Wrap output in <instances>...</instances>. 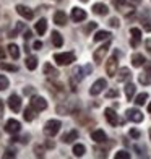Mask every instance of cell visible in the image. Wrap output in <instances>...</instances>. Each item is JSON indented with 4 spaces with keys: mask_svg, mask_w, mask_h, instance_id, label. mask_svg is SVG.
Here are the masks:
<instances>
[{
    "mask_svg": "<svg viewBox=\"0 0 151 159\" xmlns=\"http://www.w3.org/2000/svg\"><path fill=\"white\" fill-rule=\"evenodd\" d=\"M96 28H98V23H94V21H91V23L85 28V33H91L93 30H96Z\"/></svg>",
    "mask_w": 151,
    "mask_h": 159,
    "instance_id": "39",
    "label": "cell"
},
{
    "mask_svg": "<svg viewBox=\"0 0 151 159\" xmlns=\"http://www.w3.org/2000/svg\"><path fill=\"white\" fill-rule=\"evenodd\" d=\"M31 36H33V34H31V31H30V30H25V33H23L25 42H28V41H30V39H31Z\"/></svg>",
    "mask_w": 151,
    "mask_h": 159,
    "instance_id": "45",
    "label": "cell"
},
{
    "mask_svg": "<svg viewBox=\"0 0 151 159\" xmlns=\"http://www.w3.org/2000/svg\"><path fill=\"white\" fill-rule=\"evenodd\" d=\"M81 2H88V0H81Z\"/></svg>",
    "mask_w": 151,
    "mask_h": 159,
    "instance_id": "55",
    "label": "cell"
},
{
    "mask_svg": "<svg viewBox=\"0 0 151 159\" xmlns=\"http://www.w3.org/2000/svg\"><path fill=\"white\" fill-rule=\"evenodd\" d=\"M135 91H136V86H135L133 83H127V84H125V96H127L128 101H132Z\"/></svg>",
    "mask_w": 151,
    "mask_h": 159,
    "instance_id": "25",
    "label": "cell"
},
{
    "mask_svg": "<svg viewBox=\"0 0 151 159\" xmlns=\"http://www.w3.org/2000/svg\"><path fill=\"white\" fill-rule=\"evenodd\" d=\"M130 78H132V71H130V68L124 67V68H120V70L117 71V81H119V83L128 81Z\"/></svg>",
    "mask_w": 151,
    "mask_h": 159,
    "instance_id": "16",
    "label": "cell"
},
{
    "mask_svg": "<svg viewBox=\"0 0 151 159\" xmlns=\"http://www.w3.org/2000/svg\"><path fill=\"white\" fill-rule=\"evenodd\" d=\"M109 25H111L112 28H119V26H120V21H119L117 18H111V20H109Z\"/></svg>",
    "mask_w": 151,
    "mask_h": 159,
    "instance_id": "42",
    "label": "cell"
},
{
    "mask_svg": "<svg viewBox=\"0 0 151 159\" xmlns=\"http://www.w3.org/2000/svg\"><path fill=\"white\" fill-rule=\"evenodd\" d=\"M0 70H7V71H18L16 65H11V63H0Z\"/></svg>",
    "mask_w": 151,
    "mask_h": 159,
    "instance_id": "34",
    "label": "cell"
},
{
    "mask_svg": "<svg viewBox=\"0 0 151 159\" xmlns=\"http://www.w3.org/2000/svg\"><path fill=\"white\" fill-rule=\"evenodd\" d=\"M141 25H143V30L151 33V20L149 18H141Z\"/></svg>",
    "mask_w": 151,
    "mask_h": 159,
    "instance_id": "35",
    "label": "cell"
},
{
    "mask_svg": "<svg viewBox=\"0 0 151 159\" xmlns=\"http://www.w3.org/2000/svg\"><path fill=\"white\" fill-rule=\"evenodd\" d=\"M8 54L16 60L18 57H20V47H18L16 44H8Z\"/></svg>",
    "mask_w": 151,
    "mask_h": 159,
    "instance_id": "31",
    "label": "cell"
},
{
    "mask_svg": "<svg viewBox=\"0 0 151 159\" xmlns=\"http://www.w3.org/2000/svg\"><path fill=\"white\" fill-rule=\"evenodd\" d=\"M3 57H5V50H3L2 47H0V60H2V59H3Z\"/></svg>",
    "mask_w": 151,
    "mask_h": 159,
    "instance_id": "51",
    "label": "cell"
},
{
    "mask_svg": "<svg viewBox=\"0 0 151 159\" xmlns=\"http://www.w3.org/2000/svg\"><path fill=\"white\" fill-rule=\"evenodd\" d=\"M114 7H116L120 13H124L125 16H130L132 13H135V7L130 5L127 0H114Z\"/></svg>",
    "mask_w": 151,
    "mask_h": 159,
    "instance_id": "4",
    "label": "cell"
},
{
    "mask_svg": "<svg viewBox=\"0 0 151 159\" xmlns=\"http://www.w3.org/2000/svg\"><path fill=\"white\" fill-rule=\"evenodd\" d=\"M30 104L34 107L36 111H46L47 109V101L44 98H41V96H33L31 101H30Z\"/></svg>",
    "mask_w": 151,
    "mask_h": 159,
    "instance_id": "8",
    "label": "cell"
},
{
    "mask_svg": "<svg viewBox=\"0 0 151 159\" xmlns=\"http://www.w3.org/2000/svg\"><path fill=\"white\" fill-rule=\"evenodd\" d=\"M91 140L96 141V143H104L107 140V136L104 133V130H94V132L91 133Z\"/></svg>",
    "mask_w": 151,
    "mask_h": 159,
    "instance_id": "19",
    "label": "cell"
},
{
    "mask_svg": "<svg viewBox=\"0 0 151 159\" xmlns=\"http://www.w3.org/2000/svg\"><path fill=\"white\" fill-rule=\"evenodd\" d=\"M34 154L38 157H42V156H44V148L39 146V144H36V146H34Z\"/></svg>",
    "mask_w": 151,
    "mask_h": 159,
    "instance_id": "38",
    "label": "cell"
},
{
    "mask_svg": "<svg viewBox=\"0 0 151 159\" xmlns=\"http://www.w3.org/2000/svg\"><path fill=\"white\" fill-rule=\"evenodd\" d=\"M148 112H149V114H151V102H149V104H148Z\"/></svg>",
    "mask_w": 151,
    "mask_h": 159,
    "instance_id": "52",
    "label": "cell"
},
{
    "mask_svg": "<svg viewBox=\"0 0 151 159\" xmlns=\"http://www.w3.org/2000/svg\"><path fill=\"white\" fill-rule=\"evenodd\" d=\"M130 136H132V138H135V140H138L140 136H141V133H140L136 128H132V130H130Z\"/></svg>",
    "mask_w": 151,
    "mask_h": 159,
    "instance_id": "40",
    "label": "cell"
},
{
    "mask_svg": "<svg viewBox=\"0 0 151 159\" xmlns=\"http://www.w3.org/2000/svg\"><path fill=\"white\" fill-rule=\"evenodd\" d=\"M104 117H106V120L109 122L112 127H117L120 124V119H119V115L116 114L114 109H109V107H107V109L104 111Z\"/></svg>",
    "mask_w": 151,
    "mask_h": 159,
    "instance_id": "10",
    "label": "cell"
},
{
    "mask_svg": "<svg viewBox=\"0 0 151 159\" xmlns=\"http://www.w3.org/2000/svg\"><path fill=\"white\" fill-rule=\"evenodd\" d=\"M16 11H18V15H21L26 20H33L34 18V11L31 8H28L26 5H16Z\"/></svg>",
    "mask_w": 151,
    "mask_h": 159,
    "instance_id": "14",
    "label": "cell"
},
{
    "mask_svg": "<svg viewBox=\"0 0 151 159\" xmlns=\"http://www.w3.org/2000/svg\"><path fill=\"white\" fill-rule=\"evenodd\" d=\"M127 119L135 122V124H140V122H143V114L138 111V109H128L127 112Z\"/></svg>",
    "mask_w": 151,
    "mask_h": 159,
    "instance_id": "13",
    "label": "cell"
},
{
    "mask_svg": "<svg viewBox=\"0 0 151 159\" xmlns=\"http://www.w3.org/2000/svg\"><path fill=\"white\" fill-rule=\"evenodd\" d=\"M146 99H148V93H141V94H138L135 98V104L136 106H143L146 102Z\"/></svg>",
    "mask_w": 151,
    "mask_h": 159,
    "instance_id": "32",
    "label": "cell"
},
{
    "mask_svg": "<svg viewBox=\"0 0 151 159\" xmlns=\"http://www.w3.org/2000/svg\"><path fill=\"white\" fill-rule=\"evenodd\" d=\"M111 38V33L109 31H98L94 34V41L96 42H101V41H109Z\"/></svg>",
    "mask_w": 151,
    "mask_h": 159,
    "instance_id": "27",
    "label": "cell"
},
{
    "mask_svg": "<svg viewBox=\"0 0 151 159\" xmlns=\"http://www.w3.org/2000/svg\"><path fill=\"white\" fill-rule=\"evenodd\" d=\"M145 57H143L141 54H133L132 55V65H133V67H136V68H138V67H141V65H145Z\"/></svg>",
    "mask_w": 151,
    "mask_h": 159,
    "instance_id": "24",
    "label": "cell"
},
{
    "mask_svg": "<svg viewBox=\"0 0 151 159\" xmlns=\"http://www.w3.org/2000/svg\"><path fill=\"white\" fill-rule=\"evenodd\" d=\"M71 20H73L75 23H81V21L86 20V11L83 8H78V7L71 8Z\"/></svg>",
    "mask_w": 151,
    "mask_h": 159,
    "instance_id": "12",
    "label": "cell"
},
{
    "mask_svg": "<svg viewBox=\"0 0 151 159\" xmlns=\"http://www.w3.org/2000/svg\"><path fill=\"white\" fill-rule=\"evenodd\" d=\"M114 157L116 159H130V153H127V151H117Z\"/></svg>",
    "mask_w": 151,
    "mask_h": 159,
    "instance_id": "36",
    "label": "cell"
},
{
    "mask_svg": "<svg viewBox=\"0 0 151 159\" xmlns=\"http://www.w3.org/2000/svg\"><path fill=\"white\" fill-rule=\"evenodd\" d=\"M23 93H25V96H31V94H34V88L33 86H26L23 89Z\"/></svg>",
    "mask_w": 151,
    "mask_h": 159,
    "instance_id": "41",
    "label": "cell"
},
{
    "mask_svg": "<svg viewBox=\"0 0 151 159\" xmlns=\"http://www.w3.org/2000/svg\"><path fill=\"white\" fill-rule=\"evenodd\" d=\"M3 117V102L2 101H0V119Z\"/></svg>",
    "mask_w": 151,
    "mask_h": 159,
    "instance_id": "48",
    "label": "cell"
},
{
    "mask_svg": "<svg viewBox=\"0 0 151 159\" xmlns=\"http://www.w3.org/2000/svg\"><path fill=\"white\" fill-rule=\"evenodd\" d=\"M25 30H26V25H25V23H21V21H20V23H16V26H15V28H13V30L10 31L8 38H16V34H18L20 31H25Z\"/></svg>",
    "mask_w": 151,
    "mask_h": 159,
    "instance_id": "28",
    "label": "cell"
},
{
    "mask_svg": "<svg viewBox=\"0 0 151 159\" xmlns=\"http://www.w3.org/2000/svg\"><path fill=\"white\" fill-rule=\"evenodd\" d=\"M8 107L13 111V112H20L21 111V99H20V96L18 94H10V98H8Z\"/></svg>",
    "mask_w": 151,
    "mask_h": 159,
    "instance_id": "11",
    "label": "cell"
},
{
    "mask_svg": "<svg viewBox=\"0 0 151 159\" xmlns=\"http://www.w3.org/2000/svg\"><path fill=\"white\" fill-rule=\"evenodd\" d=\"M106 96H107V98H117V96H119V91H117V89H111V91L106 93Z\"/></svg>",
    "mask_w": 151,
    "mask_h": 159,
    "instance_id": "43",
    "label": "cell"
},
{
    "mask_svg": "<svg viewBox=\"0 0 151 159\" xmlns=\"http://www.w3.org/2000/svg\"><path fill=\"white\" fill-rule=\"evenodd\" d=\"M52 44L55 47H62L63 44V39H62V34L59 31H52Z\"/></svg>",
    "mask_w": 151,
    "mask_h": 159,
    "instance_id": "26",
    "label": "cell"
},
{
    "mask_svg": "<svg viewBox=\"0 0 151 159\" xmlns=\"http://www.w3.org/2000/svg\"><path fill=\"white\" fill-rule=\"evenodd\" d=\"M85 153H86V148H85V144H81V143H76L75 146H73V154H75L76 157L83 156Z\"/></svg>",
    "mask_w": 151,
    "mask_h": 159,
    "instance_id": "30",
    "label": "cell"
},
{
    "mask_svg": "<svg viewBox=\"0 0 151 159\" xmlns=\"http://www.w3.org/2000/svg\"><path fill=\"white\" fill-rule=\"evenodd\" d=\"M46 146H47V148H54V146H55V143H54V141H50V140H49V141L46 143Z\"/></svg>",
    "mask_w": 151,
    "mask_h": 159,
    "instance_id": "49",
    "label": "cell"
},
{
    "mask_svg": "<svg viewBox=\"0 0 151 159\" xmlns=\"http://www.w3.org/2000/svg\"><path fill=\"white\" fill-rule=\"evenodd\" d=\"M149 138H151V130H149Z\"/></svg>",
    "mask_w": 151,
    "mask_h": 159,
    "instance_id": "54",
    "label": "cell"
},
{
    "mask_svg": "<svg viewBox=\"0 0 151 159\" xmlns=\"http://www.w3.org/2000/svg\"><path fill=\"white\" fill-rule=\"evenodd\" d=\"M146 49H148V52L151 54V39H148V41H146Z\"/></svg>",
    "mask_w": 151,
    "mask_h": 159,
    "instance_id": "50",
    "label": "cell"
},
{
    "mask_svg": "<svg viewBox=\"0 0 151 159\" xmlns=\"http://www.w3.org/2000/svg\"><path fill=\"white\" fill-rule=\"evenodd\" d=\"M132 2H135V3H140V2H141V0H132Z\"/></svg>",
    "mask_w": 151,
    "mask_h": 159,
    "instance_id": "53",
    "label": "cell"
},
{
    "mask_svg": "<svg viewBox=\"0 0 151 159\" xmlns=\"http://www.w3.org/2000/svg\"><path fill=\"white\" fill-rule=\"evenodd\" d=\"M67 15H65V11H62V10H57L54 13V23L55 25H59V26H65L67 25Z\"/></svg>",
    "mask_w": 151,
    "mask_h": 159,
    "instance_id": "17",
    "label": "cell"
},
{
    "mask_svg": "<svg viewBox=\"0 0 151 159\" xmlns=\"http://www.w3.org/2000/svg\"><path fill=\"white\" fill-rule=\"evenodd\" d=\"M15 156H16L15 149H13V151H11V149H7V151H5V154H3V157H15Z\"/></svg>",
    "mask_w": 151,
    "mask_h": 159,
    "instance_id": "44",
    "label": "cell"
},
{
    "mask_svg": "<svg viewBox=\"0 0 151 159\" xmlns=\"http://www.w3.org/2000/svg\"><path fill=\"white\" fill-rule=\"evenodd\" d=\"M21 130V124L16 120V119H10L7 120V125H5V132L10 133V135H16Z\"/></svg>",
    "mask_w": 151,
    "mask_h": 159,
    "instance_id": "9",
    "label": "cell"
},
{
    "mask_svg": "<svg viewBox=\"0 0 151 159\" xmlns=\"http://www.w3.org/2000/svg\"><path fill=\"white\" fill-rule=\"evenodd\" d=\"M107 11H109V8H107L104 3H94L93 5V13H96L99 16H106Z\"/></svg>",
    "mask_w": 151,
    "mask_h": 159,
    "instance_id": "21",
    "label": "cell"
},
{
    "mask_svg": "<svg viewBox=\"0 0 151 159\" xmlns=\"http://www.w3.org/2000/svg\"><path fill=\"white\" fill-rule=\"evenodd\" d=\"M36 67H38V59H36L34 55L26 57V68L28 70H36Z\"/></svg>",
    "mask_w": 151,
    "mask_h": 159,
    "instance_id": "29",
    "label": "cell"
},
{
    "mask_svg": "<svg viewBox=\"0 0 151 159\" xmlns=\"http://www.w3.org/2000/svg\"><path fill=\"white\" fill-rule=\"evenodd\" d=\"M34 30H36V33H38L39 36H42V34H46V31H47V21L44 20V18H41L38 23H36V26H34Z\"/></svg>",
    "mask_w": 151,
    "mask_h": 159,
    "instance_id": "23",
    "label": "cell"
},
{
    "mask_svg": "<svg viewBox=\"0 0 151 159\" xmlns=\"http://www.w3.org/2000/svg\"><path fill=\"white\" fill-rule=\"evenodd\" d=\"M76 55L75 52H57L54 54V60L57 65H60V67H65V65H70L71 62H75Z\"/></svg>",
    "mask_w": 151,
    "mask_h": 159,
    "instance_id": "1",
    "label": "cell"
},
{
    "mask_svg": "<svg viewBox=\"0 0 151 159\" xmlns=\"http://www.w3.org/2000/svg\"><path fill=\"white\" fill-rule=\"evenodd\" d=\"M130 34H132L130 46H132V47H138L140 41H141V31L138 30V28H132V30H130Z\"/></svg>",
    "mask_w": 151,
    "mask_h": 159,
    "instance_id": "15",
    "label": "cell"
},
{
    "mask_svg": "<svg viewBox=\"0 0 151 159\" xmlns=\"http://www.w3.org/2000/svg\"><path fill=\"white\" fill-rule=\"evenodd\" d=\"M62 124H60V120H47L46 122V125H44V133L46 136H49V138H52V136H55L57 133H59V130H60Z\"/></svg>",
    "mask_w": 151,
    "mask_h": 159,
    "instance_id": "2",
    "label": "cell"
},
{
    "mask_svg": "<svg viewBox=\"0 0 151 159\" xmlns=\"http://www.w3.org/2000/svg\"><path fill=\"white\" fill-rule=\"evenodd\" d=\"M36 115H38V111H36L31 104H30V107H26L25 112H23V117H25V120H26V122L34 120V119H36Z\"/></svg>",
    "mask_w": 151,
    "mask_h": 159,
    "instance_id": "20",
    "label": "cell"
},
{
    "mask_svg": "<svg viewBox=\"0 0 151 159\" xmlns=\"http://www.w3.org/2000/svg\"><path fill=\"white\" fill-rule=\"evenodd\" d=\"M33 49H34V50H39V49H42V42H41V41H34Z\"/></svg>",
    "mask_w": 151,
    "mask_h": 159,
    "instance_id": "46",
    "label": "cell"
},
{
    "mask_svg": "<svg viewBox=\"0 0 151 159\" xmlns=\"http://www.w3.org/2000/svg\"><path fill=\"white\" fill-rule=\"evenodd\" d=\"M138 81H140L141 84H149V83H151V78H149L146 73H141V75L138 76Z\"/></svg>",
    "mask_w": 151,
    "mask_h": 159,
    "instance_id": "37",
    "label": "cell"
},
{
    "mask_svg": "<svg viewBox=\"0 0 151 159\" xmlns=\"http://www.w3.org/2000/svg\"><path fill=\"white\" fill-rule=\"evenodd\" d=\"M145 73L151 78V63H146V65H145Z\"/></svg>",
    "mask_w": 151,
    "mask_h": 159,
    "instance_id": "47",
    "label": "cell"
},
{
    "mask_svg": "<svg viewBox=\"0 0 151 159\" xmlns=\"http://www.w3.org/2000/svg\"><path fill=\"white\" fill-rule=\"evenodd\" d=\"M119 50H116L114 52V55L111 57L109 60H107V65H106V73H107V76H116L117 75V59H119Z\"/></svg>",
    "mask_w": 151,
    "mask_h": 159,
    "instance_id": "5",
    "label": "cell"
},
{
    "mask_svg": "<svg viewBox=\"0 0 151 159\" xmlns=\"http://www.w3.org/2000/svg\"><path fill=\"white\" fill-rule=\"evenodd\" d=\"M104 88H107V81L104 78H99V80H96V81L93 83V86L89 88V94L91 96H98V94H101V93L104 91Z\"/></svg>",
    "mask_w": 151,
    "mask_h": 159,
    "instance_id": "7",
    "label": "cell"
},
{
    "mask_svg": "<svg viewBox=\"0 0 151 159\" xmlns=\"http://www.w3.org/2000/svg\"><path fill=\"white\" fill-rule=\"evenodd\" d=\"M44 75L49 76V78H57L59 76V71H57L55 67H52V65L47 62V63H44Z\"/></svg>",
    "mask_w": 151,
    "mask_h": 159,
    "instance_id": "22",
    "label": "cell"
},
{
    "mask_svg": "<svg viewBox=\"0 0 151 159\" xmlns=\"http://www.w3.org/2000/svg\"><path fill=\"white\" fill-rule=\"evenodd\" d=\"M109 46H111V42L107 41V42H104L101 47H98L96 50H94V54H93V59H94V62L96 63H101L104 60V57H106V54H107V50H109Z\"/></svg>",
    "mask_w": 151,
    "mask_h": 159,
    "instance_id": "6",
    "label": "cell"
},
{
    "mask_svg": "<svg viewBox=\"0 0 151 159\" xmlns=\"http://www.w3.org/2000/svg\"><path fill=\"white\" fill-rule=\"evenodd\" d=\"M8 84H10L8 78H7L5 75H0V91H5L7 88H8Z\"/></svg>",
    "mask_w": 151,
    "mask_h": 159,
    "instance_id": "33",
    "label": "cell"
},
{
    "mask_svg": "<svg viewBox=\"0 0 151 159\" xmlns=\"http://www.w3.org/2000/svg\"><path fill=\"white\" fill-rule=\"evenodd\" d=\"M0 41H2V36H0Z\"/></svg>",
    "mask_w": 151,
    "mask_h": 159,
    "instance_id": "56",
    "label": "cell"
},
{
    "mask_svg": "<svg viewBox=\"0 0 151 159\" xmlns=\"http://www.w3.org/2000/svg\"><path fill=\"white\" fill-rule=\"evenodd\" d=\"M93 71V67L91 65H85V67H75L73 68V71H71V80L73 81H81V80L86 76V75H89Z\"/></svg>",
    "mask_w": 151,
    "mask_h": 159,
    "instance_id": "3",
    "label": "cell"
},
{
    "mask_svg": "<svg viewBox=\"0 0 151 159\" xmlns=\"http://www.w3.org/2000/svg\"><path fill=\"white\" fill-rule=\"evenodd\" d=\"M75 140H78V130H70L62 135V143H73Z\"/></svg>",
    "mask_w": 151,
    "mask_h": 159,
    "instance_id": "18",
    "label": "cell"
}]
</instances>
